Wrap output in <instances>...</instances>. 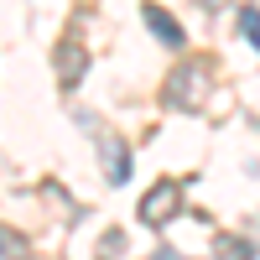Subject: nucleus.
Wrapping results in <instances>:
<instances>
[{"mask_svg": "<svg viewBox=\"0 0 260 260\" xmlns=\"http://www.w3.org/2000/svg\"><path fill=\"white\" fill-rule=\"evenodd\" d=\"M161 94H167L172 110H198L203 94H208V68H203V62H177V73L167 78Z\"/></svg>", "mask_w": 260, "mask_h": 260, "instance_id": "1", "label": "nucleus"}, {"mask_svg": "<svg viewBox=\"0 0 260 260\" xmlns=\"http://www.w3.org/2000/svg\"><path fill=\"white\" fill-rule=\"evenodd\" d=\"M177 208H182V182H172V177H161L156 187H146L141 192V224L146 229H161V224H172L177 219Z\"/></svg>", "mask_w": 260, "mask_h": 260, "instance_id": "2", "label": "nucleus"}, {"mask_svg": "<svg viewBox=\"0 0 260 260\" xmlns=\"http://www.w3.org/2000/svg\"><path fill=\"white\" fill-rule=\"evenodd\" d=\"M99 167H104V182H125L130 177V146L120 141V136H104L99 141Z\"/></svg>", "mask_w": 260, "mask_h": 260, "instance_id": "3", "label": "nucleus"}, {"mask_svg": "<svg viewBox=\"0 0 260 260\" xmlns=\"http://www.w3.org/2000/svg\"><path fill=\"white\" fill-rule=\"evenodd\" d=\"M83 73H89V52H83L78 42H62V47H57V83H62V89H73Z\"/></svg>", "mask_w": 260, "mask_h": 260, "instance_id": "4", "label": "nucleus"}, {"mask_svg": "<svg viewBox=\"0 0 260 260\" xmlns=\"http://www.w3.org/2000/svg\"><path fill=\"white\" fill-rule=\"evenodd\" d=\"M141 16H146V26H151V37H156L161 47H172V52H177L182 42H187V37H182V26H177V21H172V16H167L161 6H146Z\"/></svg>", "mask_w": 260, "mask_h": 260, "instance_id": "5", "label": "nucleus"}, {"mask_svg": "<svg viewBox=\"0 0 260 260\" xmlns=\"http://www.w3.org/2000/svg\"><path fill=\"white\" fill-rule=\"evenodd\" d=\"M0 260H31V240L11 224H0Z\"/></svg>", "mask_w": 260, "mask_h": 260, "instance_id": "6", "label": "nucleus"}, {"mask_svg": "<svg viewBox=\"0 0 260 260\" xmlns=\"http://www.w3.org/2000/svg\"><path fill=\"white\" fill-rule=\"evenodd\" d=\"M240 31H245V42L260 52V11L255 6H240Z\"/></svg>", "mask_w": 260, "mask_h": 260, "instance_id": "7", "label": "nucleus"}, {"mask_svg": "<svg viewBox=\"0 0 260 260\" xmlns=\"http://www.w3.org/2000/svg\"><path fill=\"white\" fill-rule=\"evenodd\" d=\"M219 255H224V260H250V255H255V245H245V240H229V234H224V240H219Z\"/></svg>", "mask_w": 260, "mask_h": 260, "instance_id": "8", "label": "nucleus"}, {"mask_svg": "<svg viewBox=\"0 0 260 260\" xmlns=\"http://www.w3.org/2000/svg\"><path fill=\"white\" fill-rule=\"evenodd\" d=\"M198 6H203V11H224L229 0H198Z\"/></svg>", "mask_w": 260, "mask_h": 260, "instance_id": "9", "label": "nucleus"}, {"mask_svg": "<svg viewBox=\"0 0 260 260\" xmlns=\"http://www.w3.org/2000/svg\"><path fill=\"white\" fill-rule=\"evenodd\" d=\"M151 260H182V255H172V250H156V255H151Z\"/></svg>", "mask_w": 260, "mask_h": 260, "instance_id": "10", "label": "nucleus"}]
</instances>
